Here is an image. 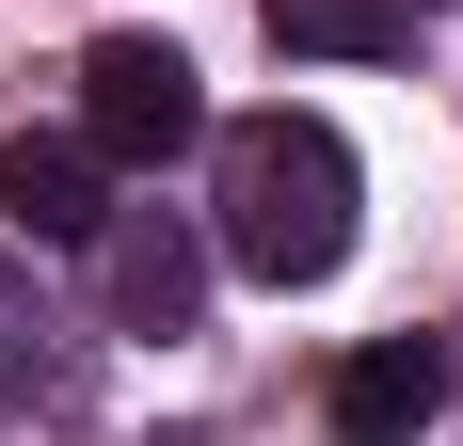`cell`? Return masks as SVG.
I'll list each match as a JSON object with an SVG mask.
<instances>
[{
	"label": "cell",
	"instance_id": "obj_1",
	"mask_svg": "<svg viewBox=\"0 0 463 446\" xmlns=\"http://www.w3.org/2000/svg\"><path fill=\"white\" fill-rule=\"evenodd\" d=\"M208 176H224V256L256 287H320L352 256V223H368V176H352V144L320 112H240Z\"/></svg>",
	"mask_w": 463,
	"mask_h": 446
},
{
	"label": "cell",
	"instance_id": "obj_2",
	"mask_svg": "<svg viewBox=\"0 0 463 446\" xmlns=\"http://www.w3.org/2000/svg\"><path fill=\"white\" fill-rule=\"evenodd\" d=\"M192 128H208V80H192L176 33H96L80 48V144L112 160V176H160Z\"/></svg>",
	"mask_w": 463,
	"mask_h": 446
},
{
	"label": "cell",
	"instance_id": "obj_3",
	"mask_svg": "<svg viewBox=\"0 0 463 446\" xmlns=\"http://www.w3.org/2000/svg\"><path fill=\"white\" fill-rule=\"evenodd\" d=\"M96 303H112V335H192L208 239H192L176 208H112V223H96Z\"/></svg>",
	"mask_w": 463,
	"mask_h": 446
},
{
	"label": "cell",
	"instance_id": "obj_4",
	"mask_svg": "<svg viewBox=\"0 0 463 446\" xmlns=\"http://www.w3.org/2000/svg\"><path fill=\"white\" fill-rule=\"evenodd\" d=\"M0 223H16V239H96V223H112V160H96L80 128H16L0 144Z\"/></svg>",
	"mask_w": 463,
	"mask_h": 446
},
{
	"label": "cell",
	"instance_id": "obj_5",
	"mask_svg": "<svg viewBox=\"0 0 463 446\" xmlns=\"http://www.w3.org/2000/svg\"><path fill=\"white\" fill-rule=\"evenodd\" d=\"M431 414H448V335H383V351L335 367V431L352 446H416Z\"/></svg>",
	"mask_w": 463,
	"mask_h": 446
},
{
	"label": "cell",
	"instance_id": "obj_6",
	"mask_svg": "<svg viewBox=\"0 0 463 446\" xmlns=\"http://www.w3.org/2000/svg\"><path fill=\"white\" fill-rule=\"evenodd\" d=\"M48 383H64V319H48V287H33V271L0 256V431H16Z\"/></svg>",
	"mask_w": 463,
	"mask_h": 446
},
{
	"label": "cell",
	"instance_id": "obj_7",
	"mask_svg": "<svg viewBox=\"0 0 463 446\" xmlns=\"http://www.w3.org/2000/svg\"><path fill=\"white\" fill-rule=\"evenodd\" d=\"M272 48H320V64H383V48L416 33V0H256Z\"/></svg>",
	"mask_w": 463,
	"mask_h": 446
},
{
	"label": "cell",
	"instance_id": "obj_8",
	"mask_svg": "<svg viewBox=\"0 0 463 446\" xmlns=\"http://www.w3.org/2000/svg\"><path fill=\"white\" fill-rule=\"evenodd\" d=\"M416 16H431V0H416Z\"/></svg>",
	"mask_w": 463,
	"mask_h": 446
}]
</instances>
